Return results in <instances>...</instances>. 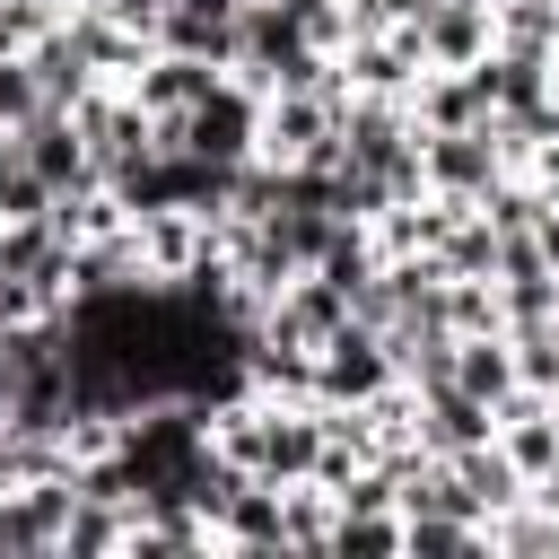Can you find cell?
Returning a JSON list of instances; mask_svg holds the SVG:
<instances>
[{"label": "cell", "instance_id": "cell-1", "mask_svg": "<svg viewBox=\"0 0 559 559\" xmlns=\"http://www.w3.org/2000/svg\"><path fill=\"white\" fill-rule=\"evenodd\" d=\"M253 157H271V166H332V157H349L341 148V87H271L262 96V140H253Z\"/></svg>", "mask_w": 559, "mask_h": 559}, {"label": "cell", "instance_id": "cell-2", "mask_svg": "<svg viewBox=\"0 0 559 559\" xmlns=\"http://www.w3.org/2000/svg\"><path fill=\"white\" fill-rule=\"evenodd\" d=\"M253 140H262V96H253L245 79H218L192 114L157 122V148H192V157H210V166H245Z\"/></svg>", "mask_w": 559, "mask_h": 559}, {"label": "cell", "instance_id": "cell-3", "mask_svg": "<svg viewBox=\"0 0 559 559\" xmlns=\"http://www.w3.org/2000/svg\"><path fill=\"white\" fill-rule=\"evenodd\" d=\"M393 376H402V367H393V341H384L367 314H349V323L314 349V402H323V411H358V402H376Z\"/></svg>", "mask_w": 559, "mask_h": 559}, {"label": "cell", "instance_id": "cell-4", "mask_svg": "<svg viewBox=\"0 0 559 559\" xmlns=\"http://www.w3.org/2000/svg\"><path fill=\"white\" fill-rule=\"evenodd\" d=\"M419 175H428V192H445V201H480V192L507 175L498 131H489V122H472V131H419Z\"/></svg>", "mask_w": 559, "mask_h": 559}, {"label": "cell", "instance_id": "cell-5", "mask_svg": "<svg viewBox=\"0 0 559 559\" xmlns=\"http://www.w3.org/2000/svg\"><path fill=\"white\" fill-rule=\"evenodd\" d=\"M411 35H419V61H428V70H480V61L498 52L489 0H428Z\"/></svg>", "mask_w": 559, "mask_h": 559}, {"label": "cell", "instance_id": "cell-6", "mask_svg": "<svg viewBox=\"0 0 559 559\" xmlns=\"http://www.w3.org/2000/svg\"><path fill=\"white\" fill-rule=\"evenodd\" d=\"M428 79V61H419V35L411 26H393V35H349L341 44V87L349 96H411Z\"/></svg>", "mask_w": 559, "mask_h": 559}, {"label": "cell", "instance_id": "cell-7", "mask_svg": "<svg viewBox=\"0 0 559 559\" xmlns=\"http://www.w3.org/2000/svg\"><path fill=\"white\" fill-rule=\"evenodd\" d=\"M17 148H26V166L52 183V192H87V183H105V166H96V148H87V131L61 114V105H44L26 131H17Z\"/></svg>", "mask_w": 559, "mask_h": 559}, {"label": "cell", "instance_id": "cell-8", "mask_svg": "<svg viewBox=\"0 0 559 559\" xmlns=\"http://www.w3.org/2000/svg\"><path fill=\"white\" fill-rule=\"evenodd\" d=\"M218 79H227L218 61H192V52H166V44H157V52H148V61H140L122 87L140 96V114H148V122H175V114H192V105H201Z\"/></svg>", "mask_w": 559, "mask_h": 559}, {"label": "cell", "instance_id": "cell-9", "mask_svg": "<svg viewBox=\"0 0 559 559\" xmlns=\"http://www.w3.org/2000/svg\"><path fill=\"white\" fill-rule=\"evenodd\" d=\"M411 114H419V131H472V122H489V114H498L489 61H480V70H428V79L411 87Z\"/></svg>", "mask_w": 559, "mask_h": 559}, {"label": "cell", "instance_id": "cell-10", "mask_svg": "<svg viewBox=\"0 0 559 559\" xmlns=\"http://www.w3.org/2000/svg\"><path fill=\"white\" fill-rule=\"evenodd\" d=\"M236 17H245V0H166V17H157V44L166 52H192V61H236Z\"/></svg>", "mask_w": 559, "mask_h": 559}, {"label": "cell", "instance_id": "cell-11", "mask_svg": "<svg viewBox=\"0 0 559 559\" xmlns=\"http://www.w3.org/2000/svg\"><path fill=\"white\" fill-rule=\"evenodd\" d=\"M218 550H288L280 480H236V489L218 498Z\"/></svg>", "mask_w": 559, "mask_h": 559}, {"label": "cell", "instance_id": "cell-12", "mask_svg": "<svg viewBox=\"0 0 559 559\" xmlns=\"http://www.w3.org/2000/svg\"><path fill=\"white\" fill-rule=\"evenodd\" d=\"M454 384L498 411V402L515 393V341H507V332H454Z\"/></svg>", "mask_w": 559, "mask_h": 559}, {"label": "cell", "instance_id": "cell-13", "mask_svg": "<svg viewBox=\"0 0 559 559\" xmlns=\"http://www.w3.org/2000/svg\"><path fill=\"white\" fill-rule=\"evenodd\" d=\"M402 550L411 559H472V550H489V524L480 515H402Z\"/></svg>", "mask_w": 559, "mask_h": 559}, {"label": "cell", "instance_id": "cell-14", "mask_svg": "<svg viewBox=\"0 0 559 559\" xmlns=\"http://www.w3.org/2000/svg\"><path fill=\"white\" fill-rule=\"evenodd\" d=\"M437 262L454 271V280H498V227L480 218V201L445 227V245H437Z\"/></svg>", "mask_w": 559, "mask_h": 559}, {"label": "cell", "instance_id": "cell-15", "mask_svg": "<svg viewBox=\"0 0 559 559\" xmlns=\"http://www.w3.org/2000/svg\"><path fill=\"white\" fill-rule=\"evenodd\" d=\"M498 52H559V0H489Z\"/></svg>", "mask_w": 559, "mask_h": 559}, {"label": "cell", "instance_id": "cell-16", "mask_svg": "<svg viewBox=\"0 0 559 559\" xmlns=\"http://www.w3.org/2000/svg\"><path fill=\"white\" fill-rule=\"evenodd\" d=\"M323 550H402V507H332Z\"/></svg>", "mask_w": 559, "mask_h": 559}, {"label": "cell", "instance_id": "cell-17", "mask_svg": "<svg viewBox=\"0 0 559 559\" xmlns=\"http://www.w3.org/2000/svg\"><path fill=\"white\" fill-rule=\"evenodd\" d=\"M52 201H61V192H52V183L26 166L17 131H9V148H0V210H9V218H52Z\"/></svg>", "mask_w": 559, "mask_h": 559}, {"label": "cell", "instance_id": "cell-18", "mask_svg": "<svg viewBox=\"0 0 559 559\" xmlns=\"http://www.w3.org/2000/svg\"><path fill=\"white\" fill-rule=\"evenodd\" d=\"M507 341H515V384H533V393H559V314H542V323H515Z\"/></svg>", "mask_w": 559, "mask_h": 559}, {"label": "cell", "instance_id": "cell-19", "mask_svg": "<svg viewBox=\"0 0 559 559\" xmlns=\"http://www.w3.org/2000/svg\"><path fill=\"white\" fill-rule=\"evenodd\" d=\"M445 332H507L498 280H454V271H445Z\"/></svg>", "mask_w": 559, "mask_h": 559}, {"label": "cell", "instance_id": "cell-20", "mask_svg": "<svg viewBox=\"0 0 559 559\" xmlns=\"http://www.w3.org/2000/svg\"><path fill=\"white\" fill-rule=\"evenodd\" d=\"M44 114V79H35V61L26 52H0V131H26Z\"/></svg>", "mask_w": 559, "mask_h": 559}, {"label": "cell", "instance_id": "cell-21", "mask_svg": "<svg viewBox=\"0 0 559 559\" xmlns=\"http://www.w3.org/2000/svg\"><path fill=\"white\" fill-rule=\"evenodd\" d=\"M428 0H349V35H393V26H419Z\"/></svg>", "mask_w": 559, "mask_h": 559}, {"label": "cell", "instance_id": "cell-22", "mask_svg": "<svg viewBox=\"0 0 559 559\" xmlns=\"http://www.w3.org/2000/svg\"><path fill=\"white\" fill-rule=\"evenodd\" d=\"M524 175L542 183V201H559V131H550V140H533V157H524Z\"/></svg>", "mask_w": 559, "mask_h": 559}, {"label": "cell", "instance_id": "cell-23", "mask_svg": "<svg viewBox=\"0 0 559 559\" xmlns=\"http://www.w3.org/2000/svg\"><path fill=\"white\" fill-rule=\"evenodd\" d=\"M105 17H122L131 35H157V17H166V0H105Z\"/></svg>", "mask_w": 559, "mask_h": 559}, {"label": "cell", "instance_id": "cell-24", "mask_svg": "<svg viewBox=\"0 0 559 559\" xmlns=\"http://www.w3.org/2000/svg\"><path fill=\"white\" fill-rule=\"evenodd\" d=\"M533 245H542V262L559 271V201H542V218H533Z\"/></svg>", "mask_w": 559, "mask_h": 559}, {"label": "cell", "instance_id": "cell-25", "mask_svg": "<svg viewBox=\"0 0 559 559\" xmlns=\"http://www.w3.org/2000/svg\"><path fill=\"white\" fill-rule=\"evenodd\" d=\"M550 428H559V393H550Z\"/></svg>", "mask_w": 559, "mask_h": 559}, {"label": "cell", "instance_id": "cell-26", "mask_svg": "<svg viewBox=\"0 0 559 559\" xmlns=\"http://www.w3.org/2000/svg\"><path fill=\"white\" fill-rule=\"evenodd\" d=\"M0 236H9V210H0Z\"/></svg>", "mask_w": 559, "mask_h": 559}, {"label": "cell", "instance_id": "cell-27", "mask_svg": "<svg viewBox=\"0 0 559 559\" xmlns=\"http://www.w3.org/2000/svg\"><path fill=\"white\" fill-rule=\"evenodd\" d=\"M0 148H9V131H0Z\"/></svg>", "mask_w": 559, "mask_h": 559}]
</instances>
